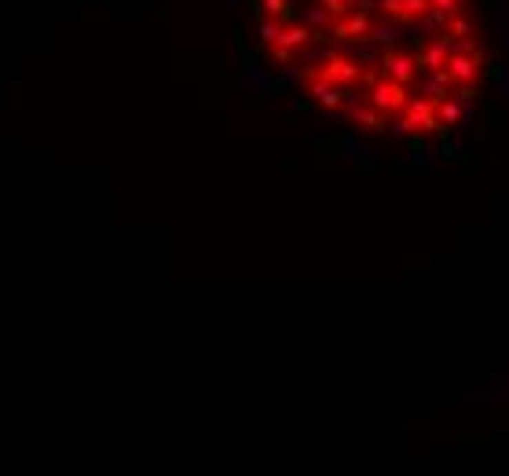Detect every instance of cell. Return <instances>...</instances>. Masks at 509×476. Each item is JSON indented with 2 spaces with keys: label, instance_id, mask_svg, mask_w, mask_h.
Instances as JSON below:
<instances>
[{
  "label": "cell",
  "instance_id": "ba28073f",
  "mask_svg": "<svg viewBox=\"0 0 509 476\" xmlns=\"http://www.w3.org/2000/svg\"><path fill=\"white\" fill-rule=\"evenodd\" d=\"M308 96L315 99L319 107L337 110L344 103V88H333V85H326V81H319V77H308Z\"/></svg>",
  "mask_w": 509,
  "mask_h": 476
},
{
  "label": "cell",
  "instance_id": "d6986e66",
  "mask_svg": "<svg viewBox=\"0 0 509 476\" xmlns=\"http://www.w3.org/2000/svg\"><path fill=\"white\" fill-rule=\"evenodd\" d=\"M439 154H444V158H461V154H466V143H461L458 136H450V139H444V147H439Z\"/></svg>",
  "mask_w": 509,
  "mask_h": 476
},
{
  "label": "cell",
  "instance_id": "484cf974",
  "mask_svg": "<svg viewBox=\"0 0 509 476\" xmlns=\"http://www.w3.org/2000/svg\"><path fill=\"white\" fill-rule=\"evenodd\" d=\"M271 55H275L279 63H293V59H297V52H286V48H271Z\"/></svg>",
  "mask_w": 509,
  "mask_h": 476
},
{
  "label": "cell",
  "instance_id": "603a6c76",
  "mask_svg": "<svg viewBox=\"0 0 509 476\" xmlns=\"http://www.w3.org/2000/svg\"><path fill=\"white\" fill-rule=\"evenodd\" d=\"M392 136H396V139H411V136H414V129L407 125V118H399L396 125H392Z\"/></svg>",
  "mask_w": 509,
  "mask_h": 476
},
{
  "label": "cell",
  "instance_id": "2e32d148",
  "mask_svg": "<svg viewBox=\"0 0 509 476\" xmlns=\"http://www.w3.org/2000/svg\"><path fill=\"white\" fill-rule=\"evenodd\" d=\"M330 22H333V19L326 15V11H322L319 4H315V8H304V26H308L311 33H322V30L330 26Z\"/></svg>",
  "mask_w": 509,
  "mask_h": 476
},
{
  "label": "cell",
  "instance_id": "52a82bcc",
  "mask_svg": "<svg viewBox=\"0 0 509 476\" xmlns=\"http://www.w3.org/2000/svg\"><path fill=\"white\" fill-rule=\"evenodd\" d=\"M315 41V33H311L304 22H286L282 33H279V41H275V48H286V52H300V48H308V44Z\"/></svg>",
  "mask_w": 509,
  "mask_h": 476
},
{
  "label": "cell",
  "instance_id": "5bb4252c",
  "mask_svg": "<svg viewBox=\"0 0 509 476\" xmlns=\"http://www.w3.org/2000/svg\"><path fill=\"white\" fill-rule=\"evenodd\" d=\"M260 19V41H264V48H275V41H279V33L286 22L282 19H268V15H257Z\"/></svg>",
  "mask_w": 509,
  "mask_h": 476
},
{
  "label": "cell",
  "instance_id": "8992f818",
  "mask_svg": "<svg viewBox=\"0 0 509 476\" xmlns=\"http://www.w3.org/2000/svg\"><path fill=\"white\" fill-rule=\"evenodd\" d=\"M480 66H484V63L469 59V55H447V63H444L447 77L455 81V85H477V77H480Z\"/></svg>",
  "mask_w": 509,
  "mask_h": 476
},
{
  "label": "cell",
  "instance_id": "6da1fadb",
  "mask_svg": "<svg viewBox=\"0 0 509 476\" xmlns=\"http://www.w3.org/2000/svg\"><path fill=\"white\" fill-rule=\"evenodd\" d=\"M363 74L366 70L355 59H349V55H341V52H330L326 59H322L315 70H308L304 77H319V81H326V85H333V88H352V85L363 81Z\"/></svg>",
  "mask_w": 509,
  "mask_h": 476
},
{
  "label": "cell",
  "instance_id": "7c38bea8",
  "mask_svg": "<svg viewBox=\"0 0 509 476\" xmlns=\"http://www.w3.org/2000/svg\"><path fill=\"white\" fill-rule=\"evenodd\" d=\"M425 15H429V0H399V26L422 22Z\"/></svg>",
  "mask_w": 509,
  "mask_h": 476
},
{
  "label": "cell",
  "instance_id": "5b68a950",
  "mask_svg": "<svg viewBox=\"0 0 509 476\" xmlns=\"http://www.w3.org/2000/svg\"><path fill=\"white\" fill-rule=\"evenodd\" d=\"M447 55H450V37L447 33H439V37H433V41H425L422 48H418V70H444V63H447Z\"/></svg>",
  "mask_w": 509,
  "mask_h": 476
},
{
  "label": "cell",
  "instance_id": "cb8c5ba5",
  "mask_svg": "<svg viewBox=\"0 0 509 476\" xmlns=\"http://www.w3.org/2000/svg\"><path fill=\"white\" fill-rule=\"evenodd\" d=\"M499 41H502V48H509V11H502V22H499Z\"/></svg>",
  "mask_w": 509,
  "mask_h": 476
},
{
  "label": "cell",
  "instance_id": "ffe728a7",
  "mask_svg": "<svg viewBox=\"0 0 509 476\" xmlns=\"http://www.w3.org/2000/svg\"><path fill=\"white\" fill-rule=\"evenodd\" d=\"M455 99L461 103V107H472V103H477V88H472V85H458Z\"/></svg>",
  "mask_w": 509,
  "mask_h": 476
},
{
  "label": "cell",
  "instance_id": "7402d4cb",
  "mask_svg": "<svg viewBox=\"0 0 509 476\" xmlns=\"http://www.w3.org/2000/svg\"><path fill=\"white\" fill-rule=\"evenodd\" d=\"M429 8H436V11H447V15H461V8L455 4V0H429Z\"/></svg>",
  "mask_w": 509,
  "mask_h": 476
},
{
  "label": "cell",
  "instance_id": "30bf717a",
  "mask_svg": "<svg viewBox=\"0 0 509 476\" xmlns=\"http://www.w3.org/2000/svg\"><path fill=\"white\" fill-rule=\"evenodd\" d=\"M399 33H403V26H396V22H377V26H370V33H366V41H374V44H381V48H396Z\"/></svg>",
  "mask_w": 509,
  "mask_h": 476
},
{
  "label": "cell",
  "instance_id": "4316f807",
  "mask_svg": "<svg viewBox=\"0 0 509 476\" xmlns=\"http://www.w3.org/2000/svg\"><path fill=\"white\" fill-rule=\"evenodd\" d=\"M455 4H458V8H461V4H469V0H455Z\"/></svg>",
  "mask_w": 509,
  "mask_h": 476
},
{
  "label": "cell",
  "instance_id": "44dd1931",
  "mask_svg": "<svg viewBox=\"0 0 509 476\" xmlns=\"http://www.w3.org/2000/svg\"><path fill=\"white\" fill-rule=\"evenodd\" d=\"M495 92H499V99H502V103L509 99V70H502V74L495 77Z\"/></svg>",
  "mask_w": 509,
  "mask_h": 476
},
{
  "label": "cell",
  "instance_id": "3957f363",
  "mask_svg": "<svg viewBox=\"0 0 509 476\" xmlns=\"http://www.w3.org/2000/svg\"><path fill=\"white\" fill-rule=\"evenodd\" d=\"M366 107H374L377 114H396V110L407 107V88L396 85V81L377 77L374 85H370V92H366Z\"/></svg>",
  "mask_w": 509,
  "mask_h": 476
},
{
  "label": "cell",
  "instance_id": "277c9868",
  "mask_svg": "<svg viewBox=\"0 0 509 476\" xmlns=\"http://www.w3.org/2000/svg\"><path fill=\"white\" fill-rule=\"evenodd\" d=\"M403 110H407V125L414 129V136H418V132H436V129H439L433 99H425V96L407 99V107H403Z\"/></svg>",
  "mask_w": 509,
  "mask_h": 476
},
{
  "label": "cell",
  "instance_id": "7a4b0ae2",
  "mask_svg": "<svg viewBox=\"0 0 509 476\" xmlns=\"http://www.w3.org/2000/svg\"><path fill=\"white\" fill-rule=\"evenodd\" d=\"M377 70H381V77H385V81H396V85H403V88H407L411 81L418 77V59H414L411 52L385 48V52H381V63H377Z\"/></svg>",
  "mask_w": 509,
  "mask_h": 476
},
{
  "label": "cell",
  "instance_id": "8fae6325",
  "mask_svg": "<svg viewBox=\"0 0 509 476\" xmlns=\"http://www.w3.org/2000/svg\"><path fill=\"white\" fill-rule=\"evenodd\" d=\"M433 107H436L439 129H450V125H458V121H461V107H458V99H455V96L439 99V103H433Z\"/></svg>",
  "mask_w": 509,
  "mask_h": 476
},
{
  "label": "cell",
  "instance_id": "d4e9b609",
  "mask_svg": "<svg viewBox=\"0 0 509 476\" xmlns=\"http://www.w3.org/2000/svg\"><path fill=\"white\" fill-rule=\"evenodd\" d=\"M341 147H344V150H349V154H352V158H360V154H363V147H360V143H355V139H352V136H344V143H341Z\"/></svg>",
  "mask_w": 509,
  "mask_h": 476
},
{
  "label": "cell",
  "instance_id": "4fadbf2b",
  "mask_svg": "<svg viewBox=\"0 0 509 476\" xmlns=\"http://www.w3.org/2000/svg\"><path fill=\"white\" fill-rule=\"evenodd\" d=\"M349 118H352L355 125H363V129H370V132H381V129H385V114H377L374 107H360V110H352Z\"/></svg>",
  "mask_w": 509,
  "mask_h": 476
},
{
  "label": "cell",
  "instance_id": "ac0fdd59",
  "mask_svg": "<svg viewBox=\"0 0 509 476\" xmlns=\"http://www.w3.org/2000/svg\"><path fill=\"white\" fill-rule=\"evenodd\" d=\"M319 8L326 11L330 19H344L352 11V0H319Z\"/></svg>",
  "mask_w": 509,
  "mask_h": 476
},
{
  "label": "cell",
  "instance_id": "e0dca14e",
  "mask_svg": "<svg viewBox=\"0 0 509 476\" xmlns=\"http://www.w3.org/2000/svg\"><path fill=\"white\" fill-rule=\"evenodd\" d=\"M444 33H447L450 41H466V37H472V22H469L466 15H455V19L447 22V30H444Z\"/></svg>",
  "mask_w": 509,
  "mask_h": 476
},
{
  "label": "cell",
  "instance_id": "9a60e30c",
  "mask_svg": "<svg viewBox=\"0 0 509 476\" xmlns=\"http://www.w3.org/2000/svg\"><path fill=\"white\" fill-rule=\"evenodd\" d=\"M257 4H264V15H268V19L293 22V4H290V0H257Z\"/></svg>",
  "mask_w": 509,
  "mask_h": 476
},
{
  "label": "cell",
  "instance_id": "9c48e42d",
  "mask_svg": "<svg viewBox=\"0 0 509 476\" xmlns=\"http://www.w3.org/2000/svg\"><path fill=\"white\" fill-rule=\"evenodd\" d=\"M450 88H455V81L447 77V70H433V74L422 81V96H425V99H433V103L447 99V96H450Z\"/></svg>",
  "mask_w": 509,
  "mask_h": 476
}]
</instances>
